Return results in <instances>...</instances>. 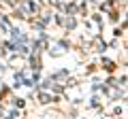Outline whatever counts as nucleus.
Here are the masks:
<instances>
[]
</instances>
